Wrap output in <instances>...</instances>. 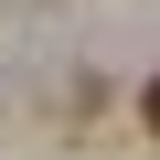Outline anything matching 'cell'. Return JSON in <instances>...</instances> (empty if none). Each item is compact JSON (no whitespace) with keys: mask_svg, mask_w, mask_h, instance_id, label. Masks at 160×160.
<instances>
[{"mask_svg":"<svg viewBox=\"0 0 160 160\" xmlns=\"http://www.w3.org/2000/svg\"><path fill=\"white\" fill-rule=\"evenodd\" d=\"M139 118H149V139H160V75H149V86H139Z\"/></svg>","mask_w":160,"mask_h":160,"instance_id":"obj_1","label":"cell"}]
</instances>
